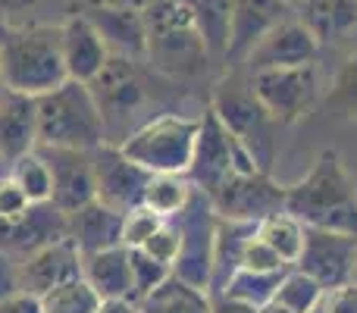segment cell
<instances>
[{
  "instance_id": "obj_6",
  "label": "cell",
  "mask_w": 357,
  "mask_h": 313,
  "mask_svg": "<svg viewBox=\"0 0 357 313\" xmlns=\"http://www.w3.org/2000/svg\"><path fill=\"white\" fill-rule=\"evenodd\" d=\"M197 129L201 116H178V113H163L135 129L123 144L126 157L148 169L151 176L157 172H173V176H188L191 157H195Z\"/></svg>"
},
{
  "instance_id": "obj_15",
  "label": "cell",
  "mask_w": 357,
  "mask_h": 313,
  "mask_svg": "<svg viewBox=\"0 0 357 313\" xmlns=\"http://www.w3.org/2000/svg\"><path fill=\"white\" fill-rule=\"evenodd\" d=\"M38 151L47 160L50 178H54L50 204H54L63 216H69V213H75V210L88 207L91 201H98L91 154H85V151H54V148H38Z\"/></svg>"
},
{
  "instance_id": "obj_14",
  "label": "cell",
  "mask_w": 357,
  "mask_h": 313,
  "mask_svg": "<svg viewBox=\"0 0 357 313\" xmlns=\"http://www.w3.org/2000/svg\"><path fill=\"white\" fill-rule=\"evenodd\" d=\"M88 22L104 38L110 56H126V60H144L148 63V25H144L142 6L126 3H91L85 10Z\"/></svg>"
},
{
  "instance_id": "obj_27",
  "label": "cell",
  "mask_w": 357,
  "mask_h": 313,
  "mask_svg": "<svg viewBox=\"0 0 357 313\" xmlns=\"http://www.w3.org/2000/svg\"><path fill=\"white\" fill-rule=\"evenodd\" d=\"M10 178L22 188V194L29 197L31 204H50V194H54V178H50V166L44 160L41 151H31L22 160L10 163Z\"/></svg>"
},
{
  "instance_id": "obj_2",
  "label": "cell",
  "mask_w": 357,
  "mask_h": 313,
  "mask_svg": "<svg viewBox=\"0 0 357 313\" xmlns=\"http://www.w3.org/2000/svg\"><path fill=\"white\" fill-rule=\"evenodd\" d=\"M0 75L6 82V91L35 100L69 82L60 25L6 29L0 35Z\"/></svg>"
},
{
  "instance_id": "obj_5",
  "label": "cell",
  "mask_w": 357,
  "mask_h": 313,
  "mask_svg": "<svg viewBox=\"0 0 357 313\" xmlns=\"http://www.w3.org/2000/svg\"><path fill=\"white\" fill-rule=\"evenodd\" d=\"M144 60H126L110 56L100 75L91 82V94L100 107V116L107 125V144H123L135 129H142L138 116L151 104L148 79H144Z\"/></svg>"
},
{
  "instance_id": "obj_40",
  "label": "cell",
  "mask_w": 357,
  "mask_h": 313,
  "mask_svg": "<svg viewBox=\"0 0 357 313\" xmlns=\"http://www.w3.org/2000/svg\"><path fill=\"white\" fill-rule=\"evenodd\" d=\"M6 94H10V91H6V82H3V75H0V104H3Z\"/></svg>"
},
{
  "instance_id": "obj_11",
  "label": "cell",
  "mask_w": 357,
  "mask_h": 313,
  "mask_svg": "<svg viewBox=\"0 0 357 313\" xmlns=\"http://www.w3.org/2000/svg\"><path fill=\"white\" fill-rule=\"evenodd\" d=\"M291 19V6L285 0H232L229 16V44L222 60L229 66H241L257 41H264L279 22Z\"/></svg>"
},
{
  "instance_id": "obj_13",
  "label": "cell",
  "mask_w": 357,
  "mask_h": 313,
  "mask_svg": "<svg viewBox=\"0 0 357 313\" xmlns=\"http://www.w3.org/2000/svg\"><path fill=\"white\" fill-rule=\"evenodd\" d=\"M210 204L222 220L260 222L279 213V207H285V191L273 188L264 178V172H251V176H232L210 197Z\"/></svg>"
},
{
  "instance_id": "obj_22",
  "label": "cell",
  "mask_w": 357,
  "mask_h": 313,
  "mask_svg": "<svg viewBox=\"0 0 357 313\" xmlns=\"http://www.w3.org/2000/svg\"><path fill=\"white\" fill-rule=\"evenodd\" d=\"M142 313H210V301L201 289L169 276L157 291L142 301Z\"/></svg>"
},
{
  "instance_id": "obj_30",
  "label": "cell",
  "mask_w": 357,
  "mask_h": 313,
  "mask_svg": "<svg viewBox=\"0 0 357 313\" xmlns=\"http://www.w3.org/2000/svg\"><path fill=\"white\" fill-rule=\"evenodd\" d=\"M129 266H132V298H135L138 304L173 276V270H169L167 264H157V260L148 257L144 251H129Z\"/></svg>"
},
{
  "instance_id": "obj_41",
  "label": "cell",
  "mask_w": 357,
  "mask_h": 313,
  "mask_svg": "<svg viewBox=\"0 0 357 313\" xmlns=\"http://www.w3.org/2000/svg\"><path fill=\"white\" fill-rule=\"evenodd\" d=\"M285 3H289V6H298V3H304V0H285Z\"/></svg>"
},
{
  "instance_id": "obj_19",
  "label": "cell",
  "mask_w": 357,
  "mask_h": 313,
  "mask_svg": "<svg viewBox=\"0 0 357 313\" xmlns=\"http://www.w3.org/2000/svg\"><path fill=\"white\" fill-rule=\"evenodd\" d=\"M38 151V104L25 94H6L0 104V163H16Z\"/></svg>"
},
{
  "instance_id": "obj_21",
  "label": "cell",
  "mask_w": 357,
  "mask_h": 313,
  "mask_svg": "<svg viewBox=\"0 0 357 313\" xmlns=\"http://www.w3.org/2000/svg\"><path fill=\"white\" fill-rule=\"evenodd\" d=\"M301 19L317 41H335L357 25V0H304Z\"/></svg>"
},
{
  "instance_id": "obj_24",
  "label": "cell",
  "mask_w": 357,
  "mask_h": 313,
  "mask_svg": "<svg viewBox=\"0 0 357 313\" xmlns=\"http://www.w3.org/2000/svg\"><path fill=\"white\" fill-rule=\"evenodd\" d=\"M197 22L204 44L210 56H226L229 44V16H232V0H185Z\"/></svg>"
},
{
  "instance_id": "obj_37",
  "label": "cell",
  "mask_w": 357,
  "mask_h": 313,
  "mask_svg": "<svg viewBox=\"0 0 357 313\" xmlns=\"http://www.w3.org/2000/svg\"><path fill=\"white\" fill-rule=\"evenodd\" d=\"M0 313H41V301H38L35 295H25V291H19V295L0 301Z\"/></svg>"
},
{
  "instance_id": "obj_42",
  "label": "cell",
  "mask_w": 357,
  "mask_h": 313,
  "mask_svg": "<svg viewBox=\"0 0 357 313\" xmlns=\"http://www.w3.org/2000/svg\"><path fill=\"white\" fill-rule=\"evenodd\" d=\"M6 169H10V166H6V163H0V176H3V172H6Z\"/></svg>"
},
{
  "instance_id": "obj_34",
  "label": "cell",
  "mask_w": 357,
  "mask_h": 313,
  "mask_svg": "<svg viewBox=\"0 0 357 313\" xmlns=\"http://www.w3.org/2000/svg\"><path fill=\"white\" fill-rule=\"evenodd\" d=\"M31 207H35V204L22 194V188L10 178V172H3V176H0V220L13 222V220L29 213Z\"/></svg>"
},
{
  "instance_id": "obj_10",
  "label": "cell",
  "mask_w": 357,
  "mask_h": 313,
  "mask_svg": "<svg viewBox=\"0 0 357 313\" xmlns=\"http://www.w3.org/2000/svg\"><path fill=\"white\" fill-rule=\"evenodd\" d=\"M320 41L314 38V31L301 22L298 16L279 22L264 41H257V47L248 54V60L241 63L245 72H264V69H289V66H310L317 60Z\"/></svg>"
},
{
  "instance_id": "obj_26",
  "label": "cell",
  "mask_w": 357,
  "mask_h": 313,
  "mask_svg": "<svg viewBox=\"0 0 357 313\" xmlns=\"http://www.w3.org/2000/svg\"><path fill=\"white\" fill-rule=\"evenodd\" d=\"M38 301H41V313H98L100 307V295L85 282V276L54 285Z\"/></svg>"
},
{
  "instance_id": "obj_25",
  "label": "cell",
  "mask_w": 357,
  "mask_h": 313,
  "mask_svg": "<svg viewBox=\"0 0 357 313\" xmlns=\"http://www.w3.org/2000/svg\"><path fill=\"white\" fill-rule=\"evenodd\" d=\"M257 238L270 245L279 257L289 264H298L304 254V226L291 213H273L257 222Z\"/></svg>"
},
{
  "instance_id": "obj_20",
  "label": "cell",
  "mask_w": 357,
  "mask_h": 313,
  "mask_svg": "<svg viewBox=\"0 0 357 313\" xmlns=\"http://www.w3.org/2000/svg\"><path fill=\"white\" fill-rule=\"evenodd\" d=\"M82 276L98 291L100 298H132V266H129V247L116 245L98 254L82 257Z\"/></svg>"
},
{
  "instance_id": "obj_17",
  "label": "cell",
  "mask_w": 357,
  "mask_h": 313,
  "mask_svg": "<svg viewBox=\"0 0 357 313\" xmlns=\"http://www.w3.org/2000/svg\"><path fill=\"white\" fill-rule=\"evenodd\" d=\"M60 38H63V63H66V75L73 82L91 85L100 75V69L110 63V50H107L104 38L98 35L85 13L69 16L60 25Z\"/></svg>"
},
{
  "instance_id": "obj_1",
  "label": "cell",
  "mask_w": 357,
  "mask_h": 313,
  "mask_svg": "<svg viewBox=\"0 0 357 313\" xmlns=\"http://www.w3.org/2000/svg\"><path fill=\"white\" fill-rule=\"evenodd\" d=\"M285 213L304 229L357 238V182L335 151H323L304 182L285 191Z\"/></svg>"
},
{
  "instance_id": "obj_28",
  "label": "cell",
  "mask_w": 357,
  "mask_h": 313,
  "mask_svg": "<svg viewBox=\"0 0 357 313\" xmlns=\"http://www.w3.org/2000/svg\"><path fill=\"white\" fill-rule=\"evenodd\" d=\"M323 291L326 289H323L314 276L298 270V273H289V276L279 279V289H276V295H273V301L282 304V307L291 313H314L323 304Z\"/></svg>"
},
{
  "instance_id": "obj_36",
  "label": "cell",
  "mask_w": 357,
  "mask_h": 313,
  "mask_svg": "<svg viewBox=\"0 0 357 313\" xmlns=\"http://www.w3.org/2000/svg\"><path fill=\"white\" fill-rule=\"evenodd\" d=\"M22 291V279H19V260L0 247V301L19 295Z\"/></svg>"
},
{
  "instance_id": "obj_29",
  "label": "cell",
  "mask_w": 357,
  "mask_h": 313,
  "mask_svg": "<svg viewBox=\"0 0 357 313\" xmlns=\"http://www.w3.org/2000/svg\"><path fill=\"white\" fill-rule=\"evenodd\" d=\"M323 104H326L329 116L339 123H357V54L339 69Z\"/></svg>"
},
{
  "instance_id": "obj_7",
  "label": "cell",
  "mask_w": 357,
  "mask_h": 313,
  "mask_svg": "<svg viewBox=\"0 0 357 313\" xmlns=\"http://www.w3.org/2000/svg\"><path fill=\"white\" fill-rule=\"evenodd\" d=\"M210 110H213L216 119H220V123L226 125V129L232 132L241 144H245L248 154L254 157V163L266 166L270 151H273L270 125L276 123V119H273L270 113L260 107V100L254 98L251 79H248L245 85H238L235 79L232 82H222L220 91L213 94Z\"/></svg>"
},
{
  "instance_id": "obj_8",
  "label": "cell",
  "mask_w": 357,
  "mask_h": 313,
  "mask_svg": "<svg viewBox=\"0 0 357 313\" xmlns=\"http://www.w3.org/2000/svg\"><path fill=\"white\" fill-rule=\"evenodd\" d=\"M251 91L266 113L276 123H298L307 116L317 100V69L310 66H289V69H264L251 72Z\"/></svg>"
},
{
  "instance_id": "obj_39",
  "label": "cell",
  "mask_w": 357,
  "mask_h": 313,
  "mask_svg": "<svg viewBox=\"0 0 357 313\" xmlns=\"http://www.w3.org/2000/svg\"><path fill=\"white\" fill-rule=\"evenodd\" d=\"M257 313H291V310H285V307H282V304L270 301V304H264V307H257Z\"/></svg>"
},
{
  "instance_id": "obj_32",
  "label": "cell",
  "mask_w": 357,
  "mask_h": 313,
  "mask_svg": "<svg viewBox=\"0 0 357 313\" xmlns=\"http://www.w3.org/2000/svg\"><path fill=\"white\" fill-rule=\"evenodd\" d=\"M135 251H144L148 257H154L157 264H167L169 270H173L178 260V251H182V235H178V229L167 220L142 247H135Z\"/></svg>"
},
{
  "instance_id": "obj_38",
  "label": "cell",
  "mask_w": 357,
  "mask_h": 313,
  "mask_svg": "<svg viewBox=\"0 0 357 313\" xmlns=\"http://www.w3.org/2000/svg\"><path fill=\"white\" fill-rule=\"evenodd\" d=\"M98 313H142V304L129 295H119V298H100V307Z\"/></svg>"
},
{
  "instance_id": "obj_31",
  "label": "cell",
  "mask_w": 357,
  "mask_h": 313,
  "mask_svg": "<svg viewBox=\"0 0 357 313\" xmlns=\"http://www.w3.org/2000/svg\"><path fill=\"white\" fill-rule=\"evenodd\" d=\"M163 222H167V220H163V216H157L154 210L144 207V204L132 207L129 213H123V247H129V251L142 247L144 241H148L151 235L163 226Z\"/></svg>"
},
{
  "instance_id": "obj_18",
  "label": "cell",
  "mask_w": 357,
  "mask_h": 313,
  "mask_svg": "<svg viewBox=\"0 0 357 313\" xmlns=\"http://www.w3.org/2000/svg\"><path fill=\"white\" fill-rule=\"evenodd\" d=\"M66 238L79 247V254H98L107 247L123 245V213L100 201L66 216Z\"/></svg>"
},
{
  "instance_id": "obj_4",
  "label": "cell",
  "mask_w": 357,
  "mask_h": 313,
  "mask_svg": "<svg viewBox=\"0 0 357 313\" xmlns=\"http://www.w3.org/2000/svg\"><path fill=\"white\" fill-rule=\"evenodd\" d=\"M148 25V63L160 75H197L210 63L197 22L185 0H144L142 6Z\"/></svg>"
},
{
  "instance_id": "obj_3",
  "label": "cell",
  "mask_w": 357,
  "mask_h": 313,
  "mask_svg": "<svg viewBox=\"0 0 357 313\" xmlns=\"http://www.w3.org/2000/svg\"><path fill=\"white\" fill-rule=\"evenodd\" d=\"M38 104V148L54 151H91L107 144V125L91 88L82 82H63Z\"/></svg>"
},
{
  "instance_id": "obj_16",
  "label": "cell",
  "mask_w": 357,
  "mask_h": 313,
  "mask_svg": "<svg viewBox=\"0 0 357 313\" xmlns=\"http://www.w3.org/2000/svg\"><path fill=\"white\" fill-rule=\"evenodd\" d=\"M82 276V254L69 238H56L50 245L31 251L29 257L19 260V279H22L25 295L41 298L54 285L69 282V279Z\"/></svg>"
},
{
  "instance_id": "obj_33",
  "label": "cell",
  "mask_w": 357,
  "mask_h": 313,
  "mask_svg": "<svg viewBox=\"0 0 357 313\" xmlns=\"http://www.w3.org/2000/svg\"><path fill=\"white\" fill-rule=\"evenodd\" d=\"M238 270H248V273H282L285 270V260L273 251L270 245L257 238V232L245 241L241 247V260H238Z\"/></svg>"
},
{
  "instance_id": "obj_35",
  "label": "cell",
  "mask_w": 357,
  "mask_h": 313,
  "mask_svg": "<svg viewBox=\"0 0 357 313\" xmlns=\"http://www.w3.org/2000/svg\"><path fill=\"white\" fill-rule=\"evenodd\" d=\"M320 313H357V285L345 282L329 289V295L320 304Z\"/></svg>"
},
{
  "instance_id": "obj_23",
  "label": "cell",
  "mask_w": 357,
  "mask_h": 313,
  "mask_svg": "<svg viewBox=\"0 0 357 313\" xmlns=\"http://www.w3.org/2000/svg\"><path fill=\"white\" fill-rule=\"evenodd\" d=\"M195 194V185L188 176H173V172H157L151 176L148 188H144V207H151L157 216L173 220L185 210V204Z\"/></svg>"
},
{
  "instance_id": "obj_9",
  "label": "cell",
  "mask_w": 357,
  "mask_h": 313,
  "mask_svg": "<svg viewBox=\"0 0 357 313\" xmlns=\"http://www.w3.org/2000/svg\"><path fill=\"white\" fill-rule=\"evenodd\" d=\"M94 163V188H98V201L107 207L129 213L132 207L144 201V188L151 182V172L132 163L129 157L119 151V144H104V148L91 151Z\"/></svg>"
},
{
  "instance_id": "obj_12",
  "label": "cell",
  "mask_w": 357,
  "mask_h": 313,
  "mask_svg": "<svg viewBox=\"0 0 357 313\" xmlns=\"http://www.w3.org/2000/svg\"><path fill=\"white\" fill-rule=\"evenodd\" d=\"M298 264H301V273L314 276L323 289L345 285L357 273V238L304 229V254Z\"/></svg>"
}]
</instances>
